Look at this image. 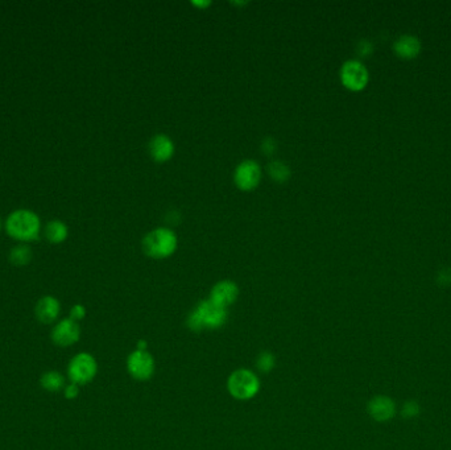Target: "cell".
Masks as SVG:
<instances>
[{"label": "cell", "instance_id": "3", "mask_svg": "<svg viewBox=\"0 0 451 450\" xmlns=\"http://www.w3.org/2000/svg\"><path fill=\"white\" fill-rule=\"evenodd\" d=\"M142 249L148 256L156 259L168 258L177 249V237L169 228H156L142 240Z\"/></svg>", "mask_w": 451, "mask_h": 450}, {"label": "cell", "instance_id": "11", "mask_svg": "<svg viewBox=\"0 0 451 450\" xmlns=\"http://www.w3.org/2000/svg\"><path fill=\"white\" fill-rule=\"evenodd\" d=\"M238 295H239L238 285L231 280H223V282H217L212 287L210 300L214 304L227 309V307H230L237 301Z\"/></svg>", "mask_w": 451, "mask_h": 450}, {"label": "cell", "instance_id": "17", "mask_svg": "<svg viewBox=\"0 0 451 450\" xmlns=\"http://www.w3.org/2000/svg\"><path fill=\"white\" fill-rule=\"evenodd\" d=\"M32 260V251L28 246L19 244L10 253V262L16 267H24Z\"/></svg>", "mask_w": 451, "mask_h": 450}, {"label": "cell", "instance_id": "13", "mask_svg": "<svg viewBox=\"0 0 451 450\" xmlns=\"http://www.w3.org/2000/svg\"><path fill=\"white\" fill-rule=\"evenodd\" d=\"M394 51L401 58H414L421 52V42L416 36L403 35L394 44Z\"/></svg>", "mask_w": 451, "mask_h": 450}, {"label": "cell", "instance_id": "4", "mask_svg": "<svg viewBox=\"0 0 451 450\" xmlns=\"http://www.w3.org/2000/svg\"><path fill=\"white\" fill-rule=\"evenodd\" d=\"M227 388L231 396L237 400H250L260 390V380L254 371L239 368L234 371L227 380Z\"/></svg>", "mask_w": 451, "mask_h": 450}, {"label": "cell", "instance_id": "14", "mask_svg": "<svg viewBox=\"0 0 451 450\" xmlns=\"http://www.w3.org/2000/svg\"><path fill=\"white\" fill-rule=\"evenodd\" d=\"M151 155L156 161L164 163L168 161L170 157L174 154V144L170 141L169 136L167 135H157L151 141Z\"/></svg>", "mask_w": 451, "mask_h": 450}, {"label": "cell", "instance_id": "16", "mask_svg": "<svg viewBox=\"0 0 451 450\" xmlns=\"http://www.w3.org/2000/svg\"><path fill=\"white\" fill-rule=\"evenodd\" d=\"M40 386L45 391L48 393H59L65 388V378L64 375L56 371V370H50L44 372L40 378Z\"/></svg>", "mask_w": 451, "mask_h": 450}, {"label": "cell", "instance_id": "6", "mask_svg": "<svg viewBox=\"0 0 451 450\" xmlns=\"http://www.w3.org/2000/svg\"><path fill=\"white\" fill-rule=\"evenodd\" d=\"M397 412L398 407L395 400L388 395H375L367 403V413L374 422H392Z\"/></svg>", "mask_w": 451, "mask_h": 450}, {"label": "cell", "instance_id": "15", "mask_svg": "<svg viewBox=\"0 0 451 450\" xmlns=\"http://www.w3.org/2000/svg\"><path fill=\"white\" fill-rule=\"evenodd\" d=\"M44 234H45V238L48 240L49 243L59 244V243L65 242V240L68 238L69 230H68V226L65 225L62 221L55 219V221L48 222V225L45 226V233Z\"/></svg>", "mask_w": 451, "mask_h": 450}, {"label": "cell", "instance_id": "24", "mask_svg": "<svg viewBox=\"0 0 451 450\" xmlns=\"http://www.w3.org/2000/svg\"><path fill=\"white\" fill-rule=\"evenodd\" d=\"M147 348H148V345H147L145 341H139V343H138V349H136V350L147 352Z\"/></svg>", "mask_w": 451, "mask_h": 450}, {"label": "cell", "instance_id": "18", "mask_svg": "<svg viewBox=\"0 0 451 450\" xmlns=\"http://www.w3.org/2000/svg\"><path fill=\"white\" fill-rule=\"evenodd\" d=\"M421 412H423L421 404L414 399L405 400L400 407V415L404 420H414L421 415Z\"/></svg>", "mask_w": 451, "mask_h": 450}, {"label": "cell", "instance_id": "9", "mask_svg": "<svg viewBox=\"0 0 451 450\" xmlns=\"http://www.w3.org/2000/svg\"><path fill=\"white\" fill-rule=\"evenodd\" d=\"M81 338V326L71 318L59 320L55 324L50 339L58 348H71L75 345Z\"/></svg>", "mask_w": 451, "mask_h": 450}, {"label": "cell", "instance_id": "1", "mask_svg": "<svg viewBox=\"0 0 451 450\" xmlns=\"http://www.w3.org/2000/svg\"><path fill=\"white\" fill-rule=\"evenodd\" d=\"M227 321V309L214 304L212 300L201 301L197 308L193 310L186 325L192 332H202V330H212L219 329Z\"/></svg>", "mask_w": 451, "mask_h": 450}, {"label": "cell", "instance_id": "5", "mask_svg": "<svg viewBox=\"0 0 451 450\" xmlns=\"http://www.w3.org/2000/svg\"><path fill=\"white\" fill-rule=\"evenodd\" d=\"M98 372L97 359L89 352H78L68 365V378L71 383L85 386L93 381Z\"/></svg>", "mask_w": 451, "mask_h": 450}, {"label": "cell", "instance_id": "19", "mask_svg": "<svg viewBox=\"0 0 451 450\" xmlns=\"http://www.w3.org/2000/svg\"><path fill=\"white\" fill-rule=\"evenodd\" d=\"M275 363H276V358L272 352H263L261 354H259L257 357V361H256V367L259 368L260 372H264V374H268L273 367H275Z\"/></svg>", "mask_w": 451, "mask_h": 450}, {"label": "cell", "instance_id": "23", "mask_svg": "<svg viewBox=\"0 0 451 450\" xmlns=\"http://www.w3.org/2000/svg\"><path fill=\"white\" fill-rule=\"evenodd\" d=\"M438 284L442 287H448L451 284V271L450 269H442L438 273Z\"/></svg>", "mask_w": 451, "mask_h": 450}, {"label": "cell", "instance_id": "25", "mask_svg": "<svg viewBox=\"0 0 451 450\" xmlns=\"http://www.w3.org/2000/svg\"><path fill=\"white\" fill-rule=\"evenodd\" d=\"M193 4H194V6H199V7H205V8H206L210 3H209V1H206V3H197V1H194Z\"/></svg>", "mask_w": 451, "mask_h": 450}, {"label": "cell", "instance_id": "8", "mask_svg": "<svg viewBox=\"0 0 451 450\" xmlns=\"http://www.w3.org/2000/svg\"><path fill=\"white\" fill-rule=\"evenodd\" d=\"M368 78L369 75L366 66L356 60H350L344 62L340 69L342 84L353 91L363 90L368 84Z\"/></svg>", "mask_w": 451, "mask_h": 450}, {"label": "cell", "instance_id": "12", "mask_svg": "<svg viewBox=\"0 0 451 450\" xmlns=\"http://www.w3.org/2000/svg\"><path fill=\"white\" fill-rule=\"evenodd\" d=\"M61 312V304L55 296H44L35 308V314L39 323L44 325L55 324Z\"/></svg>", "mask_w": 451, "mask_h": 450}, {"label": "cell", "instance_id": "20", "mask_svg": "<svg viewBox=\"0 0 451 450\" xmlns=\"http://www.w3.org/2000/svg\"><path fill=\"white\" fill-rule=\"evenodd\" d=\"M269 173L276 181H285L289 177V168L280 161H273L269 165Z\"/></svg>", "mask_w": 451, "mask_h": 450}, {"label": "cell", "instance_id": "10", "mask_svg": "<svg viewBox=\"0 0 451 450\" xmlns=\"http://www.w3.org/2000/svg\"><path fill=\"white\" fill-rule=\"evenodd\" d=\"M261 180L260 165L252 161L246 160L235 170V183L241 190H252Z\"/></svg>", "mask_w": 451, "mask_h": 450}, {"label": "cell", "instance_id": "7", "mask_svg": "<svg viewBox=\"0 0 451 450\" xmlns=\"http://www.w3.org/2000/svg\"><path fill=\"white\" fill-rule=\"evenodd\" d=\"M127 370L134 379L149 380L155 372V359L148 352L135 350L128 355Z\"/></svg>", "mask_w": 451, "mask_h": 450}, {"label": "cell", "instance_id": "21", "mask_svg": "<svg viewBox=\"0 0 451 450\" xmlns=\"http://www.w3.org/2000/svg\"><path fill=\"white\" fill-rule=\"evenodd\" d=\"M86 317V308L84 305L81 304H75L73 308L71 309V316L69 318H71L73 321L75 323H80L81 320H84Z\"/></svg>", "mask_w": 451, "mask_h": 450}, {"label": "cell", "instance_id": "22", "mask_svg": "<svg viewBox=\"0 0 451 450\" xmlns=\"http://www.w3.org/2000/svg\"><path fill=\"white\" fill-rule=\"evenodd\" d=\"M64 395L68 400H73V399H77L78 395H80V386L75 384V383H71V384H66L65 388H64Z\"/></svg>", "mask_w": 451, "mask_h": 450}, {"label": "cell", "instance_id": "2", "mask_svg": "<svg viewBox=\"0 0 451 450\" xmlns=\"http://www.w3.org/2000/svg\"><path fill=\"white\" fill-rule=\"evenodd\" d=\"M42 222L35 211L28 209L15 210L6 221L7 234L20 242H30L37 240L40 234Z\"/></svg>", "mask_w": 451, "mask_h": 450}]
</instances>
